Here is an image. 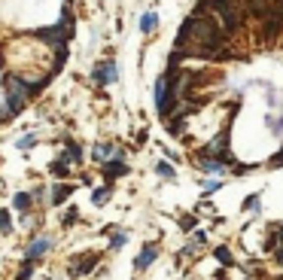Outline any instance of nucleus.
Instances as JSON below:
<instances>
[{
	"label": "nucleus",
	"instance_id": "1",
	"mask_svg": "<svg viewBox=\"0 0 283 280\" xmlns=\"http://www.w3.org/2000/svg\"><path fill=\"white\" fill-rule=\"evenodd\" d=\"M49 247H52V241H49V238H37V241H31V244H28L25 259H28V262L40 259V256H46V253H49Z\"/></svg>",
	"mask_w": 283,
	"mask_h": 280
},
{
	"label": "nucleus",
	"instance_id": "2",
	"mask_svg": "<svg viewBox=\"0 0 283 280\" xmlns=\"http://www.w3.org/2000/svg\"><path fill=\"white\" fill-rule=\"evenodd\" d=\"M95 265H98V256H95V253H92V256H85L82 262L76 259L73 265H70V277H82V274H92V268H95Z\"/></svg>",
	"mask_w": 283,
	"mask_h": 280
},
{
	"label": "nucleus",
	"instance_id": "3",
	"mask_svg": "<svg viewBox=\"0 0 283 280\" xmlns=\"http://www.w3.org/2000/svg\"><path fill=\"white\" fill-rule=\"evenodd\" d=\"M155 256H158V247H155V244H146V247H143V253H140V256L134 259V268H137V271L149 268L152 262H155Z\"/></svg>",
	"mask_w": 283,
	"mask_h": 280
},
{
	"label": "nucleus",
	"instance_id": "4",
	"mask_svg": "<svg viewBox=\"0 0 283 280\" xmlns=\"http://www.w3.org/2000/svg\"><path fill=\"white\" fill-rule=\"evenodd\" d=\"M95 82H101V85H104V82H107V85L116 82V64H113V61L98 64V67H95Z\"/></svg>",
	"mask_w": 283,
	"mask_h": 280
},
{
	"label": "nucleus",
	"instance_id": "5",
	"mask_svg": "<svg viewBox=\"0 0 283 280\" xmlns=\"http://www.w3.org/2000/svg\"><path fill=\"white\" fill-rule=\"evenodd\" d=\"M165 101H168V76H158L155 82V107H158V116L165 110Z\"/></svg>",
	"mask_w": 283,
	"mask_h": 280
},
{
	"label": "nucleus",
	"instance_id": "6",
	"mask_svg": "<svg viewBox=\"0 0 283 280\" xmlns=\"http://www.w3.org/2000/svg\"><path fill=\"white\" fill-rule=\"evenodd\" d=\"M95 159L98 162H113V159H119V149L110 146V143H98L95 146Z\"/></svg>",
	"mask_w": 283,
	"mask_h": 280
},
{
	"label": "nucleus",
	"instance_id": "7",
	"mask_svg": "<svg viewBox=\"0 0 283 280\" xmlns=\"http://www.w3.org/2000/svg\"><path fill=\"white\" fill-rule=\"evenodd\" d=\"M122 174H128V168L122 165L119 159H113V162H104V177H107V180H116V177H122Z\"/></svg>",
	"mask_w": 283,
	"mask_h": 280
},
{
	"label": "nucleus",
	"instance_id": "8",
	"mask_svg": "<svg viewBox=\"0 0 283 280\" xmlns=\"http://www.w3.org/2000/svg\"><path fill=\"white\" fill-rule=\"evenodd\" d=\"M155 28H158V15H155V12H146L143 19H140V31H143V34H152Z\"/></svg>",
	"mask_w": 283,
	"mask_h": 280
},
{
	"label": "nucleus",
	"instance_id": "9",
	"mask_svg": "<svg viewBox=\"0 0 283 280\" xmlns=\"http://www.w3.org/2000/svg\"><path fill=\"white\" fill-rule=\"evenodd\" d=\"M201 168L207 174H222L225 171V162H219V159H201Z\"/></svg>",
	"mask_w": 283,
	"mask_h": 280
},
{
	"label": "nucleus",
	"instance_id": "10",
	"mask_svg": "<svg viewBox=\"0 0 283 280\" xmlns=\"http://www.w3.org/2000/svg\"><path fill=\"white\" fill-rule=\"evenodd\" d=\"M22 107H25V101H19V98H9V95H6V116L22 113Z\"/></svg>",
	"mask_w": 283,
	"mask_h": 280
},
{
	"label": "nucleus",
	"instance_id": "11",
	"mask_svg": "<svg viewBox=\"0 0 283 280\" xmlns=\"http://www.w3.org/2000/svg\"><path fill=\"white\" fill-rule=\"evenodd\" d=\"M73 192V186H55V192H52V201L55 204H61V201H67V195Z\"/></svg>",
	"mask_w": 283,
	"mask_h": 280
},
{
	"label": "nucleus",
	"instance_id": "12",
	"mask_svg": "<svg viewBox=\"0 0 283 280\" xmlns=\"http://www.w3.org/2000/svg\"><path fill=\"white\" fill-rule=\"evenodd\" d=\"M110 201V189H95V204L101 207V204H107Z\"/></svg>",
	"mask_w": 283,
	"mask_h": 280
},
{
	"label": "nucleus",
	"instance_id": "13",
	"mask_svg": "<svg viewBox=\"0 0 283 280\" xmlns=\"http://www.w3.org/2000/svg\"><path fill=\"white\" fill-rule=\"evenodd\" d=\"M15 207H19V210H28V207H31V195L19 192V195H15Z\"/></svg>",
	"mask_w": 283,
	"mask_h": 280
},
{
	"label": "nucleus",
	"instance_id": "14",
	"mask_svg": "<svg viewBox=\"0 0 283 280\" xmlns=\"http://www.w3.org/2000/svg\"><path fill=\"white\" fill-rule=\"evenodd\" d=\"M216 259L222 262V265H232V253H228L225 247H216Z\"/></svg>",
	"mask_w": 283,
	"mask_h": 280
},
{
	"label": "nucleus",
	"instance_id": "15",
	"mask_svg": "<svg viewBox=\"0 0 283 280\" xmlns=\"http://www.w3.org/2000/svg\"><path fill=\"white\" fill-rule=\"evenodd\" d=\"M155 171H158V174H162V177H165V180H171V177H174V168H171L168 162H162V165H158Z\"/></svg>",
	"mask_w": 283,
	"mask_h": 280
},
{
	"label": "nucleus",
	"instance_id": "16",
	"mask_svg": "<svg viewBox=\"0 0 283 280\" xmlns=\"http://www.w3.org/2000/svg\"><path fill=\"white\" fill-rule=\"evenodd\" d=\"M180 229L192 232V229H195V216H183V219H180Z\"/></svg>",
	"mask_w": 283,
	"mask_h": 280
},
{
	"label": "nucleus",
	"instance_id": "17",
	"mask_svg": "<svg viewBox=\"0 0 283 280\" xmlns=\"http://www.w3.org/2000/svg\"><path fill=\"white\" fill-rule=\"evenodd\" d=\"M52 174H55V177H58V180H64V177H67V168L55 162V165H52Z\"/></svg>",
	"mask_w": 283,
	"mask_h": 280
},
{
	"label": "nucleus",
	"instance_id": "18",
	"mask_svg": "<svg viewBox=\"0 0 283 280\" xmlns=\"http://www.w3.org/2000/svg\"><path fill=\"white\" fill-rule=\"evenodd\" d=\"M0 232H9V213L0 210Z\"/></svg>",
	"mask_w": 283,
	"mask_h": 280
},
{
	"label": "nucleus",
	"instance_id": "19",
	"mask_svg": "<svg viewBox=\"0 0 283 280\" xmlns=\"http://www.w3.org/2000/svg\"><path fill=\"white\" fill-rule=\"evenodd\" d=\"M34 143H37V137H34V134H28V137H22V140H19V146H22V149L34 146Z\"/></svg>",
	"mask_w": 283,
	"mask_h": 280
},
{
	"label": "nucleus",
	"instance_id": "20",
	"mask_svg": "<svg viewBox=\"0 0 283 280\" xmlns=\"http://www.w3.org/2000/svg\"><path fill=\"white\" fill-rule=\"evenodd\" d=\"M122 244H125V235H113V241H110V247H113V250H119Z\"/></svg>",
	"mask_w": 283,
	"mask_h": 280
},
{
	"label": "nucleus",
	"instance_id": "21",
	"mask_svg": "<svg viewBox=\"0 0 283 280\" xmlns=\"http://www.w3.org/2000/svg\"><path fill=\"white\" fill-rule=\"evenodd\" d=\"M244 207H247V210H256V207H259V198H256V195H250V198L244 201Z\"/></svg>",
	"mask_w": 283,
	"mask_h": 280
},
{
	"label": "nucleus",
	"instance_id": "22",
	"mask_svg": "<svg viewBox=\"0 0 283 280\" xmlns=\"http://www.w3.org/2000/svg\"><path fill=\"white\" fill-rule=\"evenodd\" d=\"M28 277H31V262H25L22 271H19V280H28Z\"/></svg>",
	"mask_w": 283,
	"mask_h": 280
},
{
	"label": "nucleus",
	"instance_id": "23",
	"mask_svg": "<svg viewBox=\"0 0 283 280\" xmlns=\"http://www.w3.org/2000/svg\"><path fill=\"white\" fill-rule=\"evenodd\" d=\"M73 219H76V210H67V216H64V225H73Z\"/></svg>",
	"mask_w": 283,
	"mask_h": 280
},
{
	"label": "nucleus",
	"instance_id": "24",
	"mask_svg": "<svg viewBox=\"0 0 283 280\" xmlns=\"http://www.w3.org/2000/svg\"><path fill=\"white\" fill-rule=\"evenodd\" d=\"M271 165H274V168H280V165H283V149H280V152L274 155V159H271Z\"/></svg>",
	"mask_w": 283,
	"mask_h": 280
},
{
	"label": "nucleus",
	"instance_id": "25",
	"mask_svg": "<svg viewBox=\"0 0 283 280\" xmlns=\"http://www.w3.org/2000/svg\"><path fill=\"white\" fill-rule=\"evenodd\" d=\"M277 262H280V265H283V250H280V253H277Z\"/></svg>",
	"mask_w": 283,
	"mask_h": 280
},
{
	"label": "nucleus",
	"instance_id": "26",
	"mask_svg": "<svg viewBox=\"0 0 283 280\" xmlns=\"http://www.w3.org/2000/svg\"><path fill=\"white\" fill-rule=\"evenodd\" d=\"M277 241H283V229H277Z\"/></svg>",
	"mask_w": 283,
	"mask_h": 280
}]
</instances>
